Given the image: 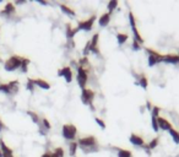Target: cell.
<instances>
[{
    "label": "cell",
    "mask_w": 179,
    "mask_h": 157,
    "mask_svg": "<svg viewBox=\"0 0 179 157\" xmlns=\"http://www.w3.org/2000/svg\"><path fill=\"white\" fill-rule=\"evenodd\" d=\"M61 134L64 136V139L69 140V141H74L76 139V135H77V129L74 124H65L63 125V129H61Z\"/></svg>",
    "instance_id": "6da1fadb"
},
{
    "label": "cell",
    "mask_w": 179,
    "mask_h": 157,
    "mask_svg": "<svg viewBox=\"0 0 179 157\" xmlns=\"http://www.w3.org/2000/svg\"><path fill=\"white\" fill-rule=\"evenodd\" d=\"M21 63H22V58L19 55H12L9 58L5 63H4V69L6 71H14L16 69L21 68Z\"/></svg>",
    "instance_id": "7a4b0ae2"
},
{
    "label": "cell",
    "mask_w": 179,
    "mask_h": 157,
    "mask_svg": "<svg viewBox=\"0 0 179 157\" xmlns=\"http://www.w3.org/2000/svg\"><path fill=\"white\" fill-rule=\"evenodd\" d=\"M93 98H95V91L90 90V88H82V92H81V101L84 104L90 106L91 109L95 112V106H93Z\"/></svg>",
    "instance_id": "3957f363"
},
{
    "label": "cell",
    "mask_w": 179,
    "mask_h": 157,
    "mask_svg": "<svg viewBox=\"0 0 179 157\" xmlns=\"http://www.w3.org/2000/svg\"><path fill=\"white\" fill-rule=\"evenodd\" d=\"M76 71H77V75H76V80H77V84L79 86L82 88H86V85H87V81H88V75H87V70L81 68V67H77L76 68Z\"/></svg>",
    "instance_id": "277c9868"
},
{
    "label": "cell",
    "mask_w": 179,
    "mask_h": 157,
    "mask_svg": "<svg viewBox=\"0 0 179 157\" xmlns=\"http://www.w3.org/2000/svg\"><path fill=\"white\" fill-rule=\"evenodd\" d=\"M77 145L81 146L84 150H87V148L92 147L95 145H97V140L95 136H86V137H81L77 140Z\"/></svg>",
    "instance_id": "5b68a950"
},
{
    "label": "cell",
    "mask_w": 179,
    "mask_h": 157,
    "mask_svg": "<svg viewBox=\"0 0 179 157\" xmlns=\"http://www.w3.org/2000/svg\"><path fill=\"white\" fill-rule=\"evenodd\" d=\"M95 21H96V16H95V15L92 16V17H90L88 20H86V21H79V23H77V30H79V31L82 30V31H86V32L91 31Z\"/></svg>",
    "instance_id": "8992f818"
},
{
    "label": "cell",
    "mask_w": 179,
    "mask_h": 157,
    "mask_svg": "<svg viewBox=\"0 0 179 157\" xmlns=\"http://www.w3.org/2000/svg\"><path fill=\"white\" fill-rule=\"evenodd\" d=\"M58 75L63 76L65 80H66V82H71L72 81V70H71L70 67H65L63 69H59Z\"/></svg>",
    "instance_id": "52a82bcc"
},
{
    "label": "cell",
    "mask_w": 179,
    "mask_h": 157,
    "mask_svg": "<svg viewBox=\"0 0 179 157\" xmlns=\"http://www.w3.org/2000/svg\"><path fill=\"white\" fill-rule=\"evenodd\" d=\"M157 122H158V128H160L161 130L169 131L170 129H173V127H172V124H170V122H168L166 118L158 117V118H157Z\"/></svg>",
    "instance_id": "ba28073f"
},
{
    "label": "cell",
    "mask_w": 179,
    "mask_h": 157,
    "mask_svg": "<svg viewBox=\"0 0 179 157\" xmlns=\"http://www.w3.org/2000/svg\"><path fill=\"white\" fill-rule=\"evenodd\" d=\"M129 140H130V143H131L134 146H139V147H144L145 146L144 139L140 135H137V134H131Z\"/></svg>",
    "instance_id": "9c48e42d"
},
{
    "label": "cell",
    "mask_w": 179,
    "mask_h": 157,
    "mask_svg": "<svg viewBox=\"0 0 179 157\" xmlns=\"http://www.w3.org/2000/svg\"><path fill=\"white\" fill-rule=\"evenodd\" d=\"M16 9H15V4L14 3H7L5 5V9L0 12V15H3V16H6V17H10V16L12 14H15Z\"/></svg>",
    "instance_id": "30bf717a"
},
{
    "label": "cell",
    "mask_w": 179,
    "mask_h": 157,
    "mask_svg": "<svg viewBox=\"0 0 179 157\" xmlns=\"http://www.w3.org/2000/svg\"><path fill=\"white\" fill-rule=\"evenodd\" d=\"M109 21H110V14L109 12H104L100 16V19H98V23H100V26L101 27H105V26H108L109 25Z\"/></svg>",
    "instance_id": "8fae6325"
},
{
    "label": "cell",
    "mask_w": 179,
    "mask_h": 157,
    "mask_svg": "<svg viewBox=\"0 0 179 157\" xmlns=\"http://www.w3.org/2000/svg\"><path fill=\"white\" fill-rule=\"evenodd\" d=\"M163 61L168 64H179V55H174V54L163 55Z\"/></svg>",
    "instance_id": "7c38bea8"
},
{
    "label": "cell",
    "mask_w": 179,
    "mask_h": 157,
    "mask_svg": "<svg viewBox=\"0 0 179 157\" xmlns=\"http://www.w3.org/2000/svg\"><path fill=\"white\" fill-rule=\"evenodd\" d=\"M35 85L38 86L39 88H42V90H49L51 88V84L49 82H47L45 80L43 79H35Z\"/></svg>",
    "instance_id": "4fadbf2b"
},
{
    "label": "cell",
    "mask_w": 179,
    "mask_h": 157,
    "mask_svg": "<svg viewBox=\"0 0 179 157\" xmlns=\"http://www.w3.org/2000/svg\"><path fill=\"white\" fill-rule=\"evenodd\" d=\"M79 30L77 28H72L71 27V25L70 23H68L66 25V38L69 39V41H71L72 38H74V36L76 35V32H77Z\"/></svg>",
    "instance_id": "5bb4252c"
},
{
    "label": "cell",
    "mask_w": 179,
    "mask_h": 157,
    "mask_svg": "<svg viewBox=\"0 0 179 157\" xmlns=\"http://www.w3.org/2000/svg\"><path fill=\"white\" fill-rule=\"evenodd\" d=\"M137 84H139L142 88H147L149 87V80H147V77H146L144 74H140L139 75V79H137Z\"/></svg>",
    "instance_id": "9a60e30c"
},
{
    "label": "cell",
    "mask_w": 179,
    "mask_h": 157,
    "mask_svg": "<svg viewBox=\"0 0 179 157\" xmlns=\"http://www.w3.org/2000/svg\"><path fill=\"white\" fill-rule=\"evenodd\" d=\"M77 147H79L77 141H71V143L69 144V153H70V156H75V155H76Z\"/></svg>",
    "instance_id": "2e32d148"
},
{
    "label": "cell",
    "mask_w": 179,
    "mask_h": 157,
    "mask_svg": "<svg viewBox=\"0 0 179 157\" xmlns=\"http://www.w3.org/2000/svg\"><path fill=\"white\" fill-rule=\"evenodd\" d=\"M59 6H60V9L63 10V12H65L66 15H69V16H75V11L72 10L71 7H69L68 5H65V4H60Z\"/></svg>",
    "instance_id": "e0dca14e"
},
{
    "label": "cell",
    "mask_w": 179,
    "mask_h": 157,
    "mask_svg": "<svg viewBox=\"0 0 179 157\" xmlns=\"http://www.w3.org/2000/svg\"><path fill=\"white\" fill-rule=\"evenodd\" d=\"M117 7H118V1H117V0H112V1H109V3L107 4V9H108V12H109V14H112L113 11L117 9Z\"/></svg>",
    "instance_id": "ac0fdd59"
},
{
    "label": "cell",
    "mask_w": 179,
    "mask_h": 157,
    "mask_svg": "<svg viewBox=\"0 0 179 157\" xmlns=\"http://www.w3.org/2000/svg\"><path fill=\"white\" fill-rule=\"evenodd\" d=\"M158 144H160V137H153L150 141V144L147 145V150H153V148H156L158 146Z\"/></svg>",
    "instance_id": "d6986e66"
},
{
    "label": "cell",
    "mask_w": 179,
    "mask_h": 157,
    "mask_svg": "<svg viewBox=\"0 0 179 157\" xmlns=\"http://www.w3.org/2000/svg\"><path fill=\"white\" fill-rule=\"evenodd\" d=\"M0 92H4L6 95H12L9 84H0Z\"/></svg>",
    "instance_id": "ffe728a7"
},
{
    "label": "cell",
    "mask_w": 179,
    "mask_h": 157,
    "mask_svg": "<svg viewBox=\"0 0 179 157\" xmlns=\"http://www.w3.org/2000/svg\"><path fill=\"white\" fill-rule=\"evenodd\" d=\"M128 38H129V36L126 33H118L117 35V41H118L119 44H124L128 41Z\"/></svg>",
    "instance_id": "44dd1931"
},
{
    "label": "cell",
    "mask_w": 179,
    "mask_h": 157,
    "mask_svg": "<svg viewBox=\"0 0 179 157\" xmlns=\"http://www.w3.org/2000/svg\"><path fill=\"white\" fill-rule=\"evenodd\" d=\"M28 65H30V59L27 58H22V63H21V71L22 72H27V69H28Z\"/></svg>",
    "instance_id": "7402d4cb"
},
{
    "label": "cell",
    "mask_w": 179,
    "mask_h": 157,
    "mask_svg": "<svg viewBox=\"0 0 179 157\" xmlns=\"http://www.w3.org/2000/svg\"><path fill=\"white\" fill-rule=\"evenodd\" d=\"M168 133H169V135H170V136L173 137L174 141H175L177 144H179V131H178V130H175V129L173 128V129H170V130L168 131Z\"/></svg>",
    "instance_id": "603a6c76"
},
{
    "label": "cell",
    "mask_w": 179,
    "mask_h": 157,
    "mask_svg": "<svg viewBox=\"0 0 179 157\" xmlns=\"http://www.w3.org/2000/svg\"><path fill=\"white\" fill-rule=\"evenodd\" d=\"M40 127H42L45 131H49L51 130V128H52V125H51V123L48 122V119H45V118H43L42 120H40V124H39Z\"/></svg>",
    "instance_id": "cb8c5ba5"
},
{
    "label": "cell",
    "mask_w": 179,
    "mask_h": 157,
    "mask_svg": "<svg viewBox=\"0 0 179 157\" xmlns=\"http://www.w3.org/2000/svg\"><path fill=\"white\" fill-rule=\"evenodd\" d=\"M118 157H133V153L129 150H124V148H120L118 150Z\"/></svg>",
    "instance_id": "d4e9b609"
},
{
    "label": "cell",
    "mask_w": 179,
    "mask_h": 157,
    "mask_svg": "<svg viewBox=\"0 0 179 157\" xmlns=\"http://www.w3.org/2000/svg\"><path fill=\"white\" fill-rule=\"evenodd\" d=\"M27 114H28L30 117L32 118L33 123H36V124H40V119H39V117H38V114H37V113L32 112V111H28V112H27Z\"/></svg>",
    "instance_id": "484cf974"
},
{
    "label": "cell",
    "mask_w": 179,
    "mask_h": 157,
    "mask_svg": "<svg viewBox=\"0 0 179 157\" xmlns=\"http://www.w3.org/2000/svg\"><path fill=\"white\" fill-rule=\"evenodd\" d=\"M151 125H152V129H153V131H157L160 130V128H158V122H157V118L156 117H153V115H151Z\"/></svg>",
    "instance_id": "4316f807"
},
{
    "label": "cell",
    "mask_w": 179,
    "mask_h": 157,
    "mask_svg": "<svg viewBox=\"0 0 179 157\" xmlns=\"http://www.w3.org/2000/svg\"><path fill=\"white\" fill-rule=\"evenodd\" d=\"M79 67H81V68H84L85 69V67H88L90 65V63H88V59H87V56H84V58H81V59L79 60Z\"/></svg>",
    "instance_id": "83f0119b"
},
{
    "label": "cell",
    "mask_w": 179,
    "mask_h": 157,
    "mask_svg": "<svg viewBox=\"0 0 179 157\" xmlns=\"http://www.w3.org/2000/svg\"><path fill=\"white\" fill-rule=\"evenodd\" d=\"M26 87H27V90H28V91H31V92L35 90L36 85H35L33 79H28V80H27V85H26Z\"/></svg>",
    "instance_id": "f1b7e54d"
},
{
    "label": "cell",
    "mask_w": 179,
    "mask_h": 157,
    "mask_svg": "<svg viewBox=\"0 0 179 157\" xmlns=\"http://www.w3.org/2000/svg\"><path fill=\"white\" fill-rule=\"evenodd\" d=\"M160 112H161V108H160V107L153 106V107H152V111H151V115H153V117L158 118V117H160Z\"/></svg>",
    "instance_id": "f546056e"
},
{
    "label": "cell",
    "mask_w": 179,
    "mask_h": 157,
    "mask_svg": "<svg viewBox=\"0 0 179 157\" xmlns=\"http://www.w3.org/2000/svg\"><path fill=\"white\" fill-rule=\"evenodd\" d=\"M146 53H147L149 55H153V56H161L162 55L161 53L156 52L154 49H151V48H146Z\"/></svg>",
    "instance_id": "4dcf8cb0"
},
{
    "label": "cell",
    "mask_w": 179,
    "mask_h": 157,
    "mask_svg": "<svg viewBox=\"0 0 179 157\" xmlns=\"http://www.w3.org/2000/svg\"><path fill=\"white\" fill-rule=\"evenodd\" d=\"M95 120H96V123L98 124V125H100L102 129H105V128H107V125H105V123H104V120H103V119H101V118H98V117H96V118H95Z\"/></svg>",
    "instance_id": "1f68e13d"
},
{
    "label": "cell",
    "mask_w": 179,
    "mask_h": 157,
    "mask_svg": "<svg viewBox=\"0 0 179 157\" xmlns=\"http://www.w3.org/2000/svg\"><path fill=\"white\" fill-rule=\"evenodd\" d=\"M131 49H133V51H140V49H141V44L137 43L136 41L134 39L133 43H131Z\"/></svg>",
    "instance_id": "d6a6232c"
},
{
    "label": "cell",
    "mask_w": 179,
    "mask_h": 157,
    "mask_svg": "<svg viewBox=\"0 0 179 157\" xmlns=\"http://www.w3.org/2000/svg\"><path fill=\"white\" fill-rule=\"evenodd\" d=\"M54 153L58 156V157H64V150H63L61 147H56L55 151H54Z\"/></svg>",
    "instance_id": "836d02e7"
},
{
    "label": "cell",
    "mask_w": 179,
    "mask_h": 157,
    "mask_svg": "<svg viewBox=\"0 0 179 157\" xmlns=\"http://www.w3.org/2000/svg\"><path fill=\"white\" fill-rule=\"evenodd\" d=\"M152 107H153V106H152V103H151L150 101H146V109H147L149 112H151V111H152Z\"/></svg>",
    "instance_id": "e575fe53"
},
{
    "label": "cell",
    "mask_w": 179,
    "mask_h": 157,
    "mask_svg": "<svg viewBox=\"0 0 179 157\" xmlns=\"http://www.w3.org/2000/svg\"><path fill=\"white\" fill-rule=\"evenodd\" d=\"M51 156H52V152L48 151V152H45V153H43V155L40 156V157H51Z\"/></svg>",
    "instance_id": "d590c367"
},
{
    "label": "cell",
    "mask_w": 179,
    "mask_h": 157,
    "mask_svg": "<svg viewBox=\"0 0 179 157\" xmlns=\"http://www.w3.org/2000/svg\"><path fill=\"white\" fill-rule=\"evenodd\" d=\"M3 157H14V153H3Z\"/></svg>",
    "instance_id": "8d00e7d4"
},
{
    "label": "cell",
    "mask_w": 179,
    "mask_h": 157,
    "mask_svg": "<svg viewBox=\"0 0 179 157\" xmlns=\"http://www.w3.org/2000/svg\"><path fill=\"white\" fill-rule=\"evenodd\" d=\"M38 3L42 4V5H48V3H47V1H43V0H38Z\"/></svg>",
    "instance_id": "74e56055"
},
{
    "label": "cell",
    "mask_w": 179,
    "mask_h": 157,
    "mask_svg": "<svg viewBox=\"0 0 179 157\" xmlns=\"http://www.w3.org/2000/svg\"><path fill=\"white\" fill-rule=\"evenodd\" d=\"M16 4H17V5H21V4H25V1H23V0H17V1H16Z\"/></svg>",
    "instance_id": "f35d334b"
},
{
    "label": "cell",
    "mask_w": 179,
    "mask_h": 157,
    "mask_svg": "<svg viewBox=\"0 0 179 157\" xmlns=\"http://www.w3.org/2000/svg\"><path fill=\"white\" fill-rule=\"evenodd\" d=\"M0 157H3V151L0 150Z\"/></svg>",
    "instance_id": "ab89813d"
},
{
    "label": "cell",
    "mask_w": 179,
    "mask_h": 157,
    "mask_svg": "<svg viewBox=\"0 0 179 157\" xmlns=\"http://www.w3.org/2000/svg\"><path fill=\"white\" fill-rule=\"evenodd\" d=\"M178 55H179V52H178Z\"/></svg>",
    "instance_id": "60d3db41"
}]
</instances>
